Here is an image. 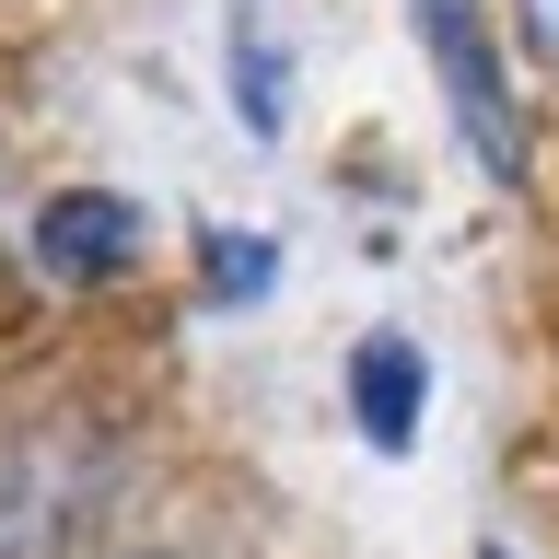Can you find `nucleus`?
Wrapping results in <instances>:
<instances>
[{
    "label": "nucleus",
    "instance_id": "f257e3e1",
    "mask_svg": "<svg viewBox=\"0 0 559 559\" xmlns=\"http://www.w3.org/2000/svg\"><path fill=\"white\" fill-rule=\"evenodd\" d=\"M419 47H431V82H443L454 140L478 152L489 187H524V117H513V70H501V35H489V0H408Z\"/></svg>",
    "mask_w": 559,
    "mask_h": 559
},
{
    "label": "nucleus",
    "instance_id": "f03ea898",
    "mask_svg": "<svg viewBox=\"0 0 559 559\" xmlns=\"http://www.w3.org/2000/svg\"><path fill=\"white\" fill-rule=\"evenodd\" d=\"M94 501H105V454H82L70 431L12 443L0 454V559H70Z\"/></svg>",
    "mask_w": 559,
    "mask_h": 559
},
{
    "label": "nucleus",
    "instance_id": "7ed1b4c3",
    "mask_svg": "<svg viewBox=\"0 0 559 559\" xmlns=\"http://www.w3.org/2000/svg\"><path fill=\"white\" fill-rule=\"evenodd\" d=\"M35 257H47V280H117L140 257V210L117 187H70L35 210Z\"/></svg>",
    "mask_w": 559,
    "mask_h": 559
},
{
    "label": "nucleus",
    "instance_id": "20e7f679",
    "mask_svg": "<svg viewBox=\"0 0 559 559\" xmlns=\"http://www.w3.org/2000/svg\"><path fill=\"white\" fill-rule=\"evenodd\" d=\"M419 408H431V361H419V338L373 326V338L349 349V419H361V443L408 454L419 443Z\"/></svg>",
    "mask_w": 559,
    "mask_h": 559
},
{
    "label": "nucleus",
    "instance_id": "39448f33",
    "mask_svg": "<svg viewBox=\"0 0 559 559\" xmlns=\"http://www.w3.org/2000/svg\"><path fill=\"white\" fill-rule=\"evenodd\" d=\"M234 117H245V140L292 129V47H269L257 12H234Z\"/></svg>",
    "mask_w": 559,
    "mask_h": 559
},
{
    "label": "nucleus",
    "instance_id": "423d86ee",
    "mask_svg": "<svg viewBox=\"0 0 559 559\" xmlns=\"http://www.w3.org/2000/svg\"><path fill=\"white\" fill-rule=\"evenodd\" d=\"M269 280H280V234H199V292L222 314L269 304Z\"/></svg>",
    "mask_w": 559,
    "mask_h": 559
},
{
    "label": "nucleus",
    "instance_id": "0eeeda50",
    "mask_svg": "<svg viewBox=\"0 0 559 559\" xmlns=\"http://www.w3.org/2000/svg\"><path fill=\"white\" fill-rule=\"evenodd\" d=\"M524 47H536V59L559 70V0H524Z\"/></svg>",
    "mask_w": 559,
    "mask_h": 559
},
{
    "label": "nucleus",
    "instance_id": "6e6552de",
    "mask_svg": "<svg viewBox=\"0 0 559 559\" xmlns=\"http://www.w3.org/2000/svg\"><path fill=\"white\" fill-rule=\"evenodd\" d=\"M478 559H513V548H501V536H489V548H478Z\"/></svg>",
    "mask_w": 559,
    "mask_h": 559
}]
</instances>
